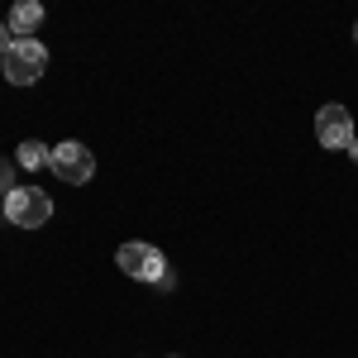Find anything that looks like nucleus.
I'll list each match as a JSON object with an SVG mask.
<instances>
[{
	"label": "nucleus",
	"mask_w": 358,
	"mask_h": 358,
	"mask_svg": "<svg viewBox=\"0 0 358 358\" xmlns=\"http://www.w3.org/2000/svg\"><path fill=\"white\" fill-rule=\"evenodd\" d=\"M0 67H5L10 86H34L48 72V48L38 38H10V53L0 57Z\"/></svg>",
	"instance_id": "f257e3e1"
},
{
	"label": "nucleus",
	"mask_w": 358,
	"mask_h": 358,
	"mask_svg": "<svg viewBox=\"0 0 358 358\" xmlns=\"http://www.w3.org/2000/svg\"><path fill=\"white\" fill-rule=\"evenodd\" d=\"M5 220L15 224V229H43V224L53 220V196L43 192V187H15V192L5 196Z\"/></svg>",
	"instance_id": "f03ea898"
},
{
	"label": "nucleus",
	"mask_w": 358,
	"mask_h": 358,
	"mask_svg": "<svg viewBox=\"0 0 358 358\" xmlns=\"http://www.w3.org/2000/svg\"><path fill=\"white\" fill-rule=\"evenodd\" d=\"M115 263H120V273L134 277V282H158V287H163L167 277H172V273H167V258L153 244H143V239L120 244V248H115Z\"/></svg>",
	"instance_id": "7ed1b4c3"
},
{
	"label": "nucleus",
	"mask_w": 358,
	"mask_h": 358,
	"mask_svg": "<svg viewBox=\"0 0 358 358\" xmlns=\"http://www.w3.org/2000/svg\"><path fill=\"white\" fill-rule=\"evenodd\" d=\"M48 167H53L57 182H67V187H86L91 177H96V153L77 143V138H62L53 143V153H48Z\"/></svg>",
	"instance_id": "20e7f679"
},
{
	"label": "nucleus",
	"mask_w": 358,
	"mask_h": 358,
	"mask_svg": "<svg viewBox=\"0 0 358 358\" xmlns=\"http://www.w3.org/2000/svg\"><path fill=\"white\" fill-rule=\"evenodd\" d=\"M315 138H320V148H349L354 143V115L344 110V106H320L315 110Z\"/></svg>",
	"instance_id": "39448f33"
},
{
	"label": "nucleus",
	"mask_w": 358,
	"mask_h": 358,
	"mask_svg": "<svg viewBox=\"0 0 358 358\" xmlns=\"http://www.w3.org/2000/svg\"><path fill=\"white\" fill-rule=\"evenodd\" d=\"M38 24H43V5H34V0H20V5L10 10V20H5V29H10L15 38H34Z\"/></svg>",
	"instance_id": "423d86ee"
},
{
	"label": "nucleus",
	"mask_w": 358,
	"mask_h": 358,
	"mask_svg": "<svg viewBox=\"0 0 358 358\" xmlns=\"http://www.w3.org/2000/svg\"><path fill=\"white\" fill-rule=\"evenodd\" d=\"M48 143H38V138H24L20 148H15V163L24 167V172H38V167H48Z\"/></svg>",
	"instance_id": "0eeeda50"
},
{
	"label": "nucleus",
	"mask_w": 358,
	"mask_h": 358,
	"mask_svg": "<svg viewBox=\"0 0 358 358\" xmlns=\"http://www.w3.org/2000/svg\"><path fill=\"white\" fill-rule=\"evenodd\" d=\"M10 192H15V182H10V167L0 163V196H10Z\"/></svg>",
	"instance_id": "6e6552de"
},
{
	"label": "nucleus",
	"mask_w": 358,
	"mask_h": 358,
	"mask_svg": "<svg viewBox=\"0 0 358 358\" xmlns=\"http://www.w3.org/2000/svg\"><path fill=\"white\" fill-rule=\"evenodd\" d=\"M10 38H15V34H10V29H5V24H0V57H5V53H10Z\"/></svg>",
	"instance_id": "1a4fd4ad"
},
{
	"label": "nucleus",
	"mask_w": 358,
	"mask_h": 358,
	"mask_svg": "<svg viewBox=\"0 0 358 358\" xmlns=\"http://www.w3.org/2000/svg\"><path fill=\"white\" fill-rule=\"evenodd\" d=\"M349 158H354V163H358V138H354V143H349Z\"/></svg>",
	"instance_id": "9d476101"
},
{
	"label": "nucleus",
	"mask_w": 358,
	"mask_h": 358,
	"mask_svg": "<svg viewBox=\"0 0 358 358\" xmlns=\"http://www.w3.org/2000/svg\"><path fill=\"white\" fill-rule=\"evenodd\" d=\"M354 38H358V24H354Z\"/></svg>",
	"instance_id": "9b49d317"
},
{
	"label": "nucleus",
	"mask_w": 358,
	"mask_h": 358,
	"mask_svg": "<svg viewBox=\"0 0 358 358\" xmlns=\"http://www.w3.org/2000/svg\"><path fill=\"white\" fill-rule=\"evenodd\" d=\"M172 358H177V354H172Z\"/></svg>",
	"instance_id": "f8f14e48"
}]
</instances>
